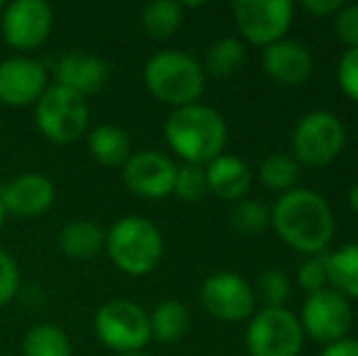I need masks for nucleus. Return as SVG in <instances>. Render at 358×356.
<instances>
[{
  "label": "nucleus",
  "mask_w": 358,
  "mask_h": 356,
  "mask_svg": "<svg viewBox=\"0 0 358 356\" xmlns=\"http://www.w3.org/2000/svg\"><path fill=\"white\" fill-rule=\"evenodd\" d=\"M271 225L280 242L300 254L317 257L334 237V213L324 195L312 188H292L275 200Z\"/></svg>",
  "instance_id": "1"
},
{
  "label": "nucleus",
  "mask_w": 358,
  "mask_h": 356,
  "mask_svg": "<svg viewBox=\"0 0 358 356\" xmlns=\"http://www.w3.org/2000/svg\"><path fill=\"white\" fill-rule=\"evenodd\" d=\"M164 137L176 157L183 164L208 166L213 159L224 154L227 122L215 108L203 103L176 108L164 124Z\"/></svg>",
  "instance_id": "2"
},
{
  "label": "nucleus",
  "mask_w": 358,
  "mask_h": 356,
  "mask_svg": "<svg viewBox=\"0 0 358 356\" xmlns=\"http://www.w3.org/2000/svg\"><path fill=\"white\" fill-rule=\"evenodd\" d=\"M146 90L156 100L176 108L198 103L205 90V69L195 57L180 49L156 52L144 66Z\"/></svg>",
  "instance_id": "3"
},
{
  "label": "nucleus",
  "mask_w": 358,
  "mask_h": 356,
  "mask_svg": "<svg viewBox=\"0 0 358 356\" xmlns=\"http://www.w3.org/2000/svg\"><path fill=\"white\" fill-rule=\"evenodd\" d=\"M105 252L110 262L127 276H149L164 259V237L154 222L139 215L120 218L105 232Z\"/></svg>",
  "instance_id": "4"
},
{
  "label": "nucleus",
  "mask_w": 358,
  "mask_h": 356,
  "mask_svg": "<svg viewBox=\"0 0 358 356\" xmlns=\"http://www.w3.org/2000/svg\"><path fill=\"white\" fill-rule=\"evenodd\" d=\"M90 110L83 95L64 86H49L34 103V124L54 144H73L88 134Z\"/></svg>",
  "instance_id": "5"
},
{
  "label": "nucleus",
  "mask_w": 358,
  "mask_h": 356,
  "mask_svg": "<svg viewBox=\"0 0 358 356\" xmlns=\"http://www.w3.org/2000/svg\"><path fill=\"white\" fill-rule=\"evenodd\" d=\"M93 332L108 349L132 354L146 347L151 339L149 313L132 300H108L93 315Z\"/></svg>",
  "instance_id": "6"
},
{
  "label": "nucleus",
  "mask_w": 358,
  "mask_h": 356,
  "mask_svg": "<svg viewBox=\"0 0 358 356\" xmlns=\"http://www.w3.org/2000/svg\"><path fill=\"white\" fill-rule=\"evenodd\" d=\"M346 144V129L329 110H312L292 132V159L310 169H324L341 154Z\"/></svg>",
  "instance_id": "7"
},
{
  "label": "nucleus",
  "mask_w": 358,
  "mask_h": 356,
  "mask_svg": "<svg viewBox=\"0 0 358 356\" xmlns=\"http://www.w3.org/2000/svg\"><path fill=\"white\" fill-rule=\"evenodd\" d=\"M305 332L287 308H261L246 327V349L251 356H300Z\"/></svg>",
  "instance_id": "8"
},
{
  "label": "nucleus",
  "mask_w": 358,
  "mask_h": 356,
  "mask_svg": "<svg viewBox=\"0 0 358 356\" xmlns=\"http://www.w3.org/2000/svg\"><path fill=\"white\" fill-rule=\"evenodd\" d=\"M239 34L254 47H271L287 34L295 17L290 0H239L231 5Z\"/></svg>",
  "instance_id": "9"
},
{
  "label": "nucleus",
  "mask_w": 358,
  "mask_h": 356,
  "mask_svg": "<svg viewBox=\"0 0 358 356\" xmlns=\"http://www.w3.org/2000/svg\"><path fill=\"white\" fill-rule=\"evenodd\" d=\"M297 320L302 325V332L327 347V344L346 337L354 313L344 295L336 293L334 288H324L307 295Z\"/></svg>",
  "instance_id": "10"
},
{
  "label": "nucleus",
  "mask_w": 358,
  "mask_h": 356,
  "mask_svg": "<svg viewBox=\"0 0 358 356\" xmlns=\"http://www.w3.org/2000/svg\"><path fill=\"white\" fill-rule=\"evenodd\" d=\"M200 303L222 322H241L256 313L254 288L234 271H217L208 276L200 288Z\"/></svg>",
  "instance_id": "11"
},
{
  "label": "nucleus",
  "mask_w": 358,
  "mask_h": 356,
  "mask_svg": "<svg viewBox=\"0 0 358 356\" xmlns=\"http://www.w3.org/2000/svg\"><path fill=\"white\" fill-rule=\"evenodd\" d=\"M54 27V10L44 0H15L3 8L0 32L13 49L29 52L47 42Z\"/></svg>",
  "instance_id": "12"
},
{
  "label": "nucleus",
  "mask_w": 358,
  "mask_h": 356,
  "mask_svg": "<svg viewBox=\"0 0 358 356\" xmlns=\"http://www.w3.org/2000/svg\"><path fill=\"white\" fill-rule=\"evenodd\" d=\"M178 166L173 159L154 149L134 152L122 166V180L134 195L146 200H161L173 193V180Z\"/></svg>",
  "instance_id": "13"
},
{
  "label": "nucleus",
  "mask_w": 358,
  "mask_h": 356,
  "mask_svg": "<svg viewBox=\"0 0 358 356\" xmlns=\"http://www.w3.org/2000/svg\"><path fill=\"white\" fill-rule=\"evenodd\" d=\"M49 88V73L34 59L13 57L0 62V103L10 108L34 105Z\"/></svg>",
  "instance_id": "14"
},
{
  "label": "nucleus",
  "mask_w": 358,
  "mask_h": 356,
  "mask_svg": "<svg viewBox=\"0 0 358 356\" xmlns=\"http://www.w3.org/2000/svg\"><path fill=\"white\" fill-rule=\"evenodd\" d=\"M57 198V188L44 173H20L0 188V205L5 215L34 220L42 218Z\"/></svg>",
  "instance_id": "15"
},
{
  "label": "nucleus",
  "mask_w": 358,
  "mask_h": 356,
  "mask_svg": "<svg viewBox=\"0 0 358 356\" xmlns=\"http://www.w3.org/2000/svg\"><path fill=\"white\" fill-rule=\"evenodd\" d=\"M110 81V64L100 54L66 52L54 64V83L78 95H93Z\"/></svg>",
  "instance_id": "16"
},
{
  "label": "nucleus",
  "mask_w": 358,
  "mask_h": 356,
  "mask_svg": "<svg viewBox=\"0 0 358 356\" xmlns=\"http://www.w3.org/2000/svg\"><path fill=\"white\" fill-rule=\"evenodd\" d=\"M261 64H264V71L283 86H300L312 76V69H315L310 49L292 39H280L266 47Z\"/></svg>",
  "instance_id": "17"
},
{
  "label": "nucleus",
  "mask_w": 358,
  "mask_h": 356,
  "mask_svg": "<svg viewBox=\"0 0 358 356\" xmlns=\"http://www.w3.org/2000/svg\"><path fill=\"white\" fill-rule=\"evenodd\" d=\"M208 190H213L222 200H244L251 188V169L234 154H220L217 159L205 166Z\"/></svg>",
  "instance_id": "18"
},
{
  "label": "nucleus",
  "mask_w": 358,
  "mask_h": 356,
  "mask_svg": "<svg viewBox=\"0 0 358 356\" xmlns=\"http://www.w3.org/2000/svg\"><path fill=\"white\" fill-rule=\"evenodd\" d=\"M59 249L73 262H90L105 249V229L93 220H71L59 232Z\"/></svg>",
  "instance_id": "19"
},
{
  "label": "nucleus",
  "mask_w": 358,
  "mask_h": 356,
  "mask_svg": "<svg viewBox=\"0 0 358 356\" xmlns=\"http://www.w3.org/2000/svg\"><path fill=\"white\" fill-rule=\"evenodd\" d=\"M88 152L98 164L117 169L132 157V142L129 134L117 124H100L88 132Z\"/></svg>",
  "instance_id": "20"
},
{
  "label": "nucleus",
  "mask_w": 358,
  "mask_h": 356,
  "mask_svg": "<svg viewBox=\"0 0 358 356\" xmlns=\"http://www.w3.org/2000/svg\"><path fill=\"white\" fill-rule=\"evenodd\" d=\"M190 327V315L180 300H164L149 315L151 339L164 344H173L185 337Z\"/></svg>",
  "instance_id": "21"
},
{
  "label": "nucleus",
  "mask_w": 358,
  "mask_h": 356,
  "mask_svg": "<svg viewBox=\"0 0 358 356\" xmlns=\"http://www.w3.org/2000/svg\"><path fill=\"white\" fill-rule=\"evenodd\" d=\"M327 276L336 293L358 300V242L327 254Z\"/></svg>",
  "instance_id": "22"
},
{
  "label": "nucleus",
  "mask_w": 358,
  "mask_h": 356,
  "mask_svg": "<svg viewBox=\"0 0 358 356\" xmlns=\"http://www.w3.org/2000/svg\"><path fill=\"white\" fill-rule=\"evenodd\" d=\"M22 356H73L71 339L59 325H34L22 339Z\"/></svg>",
  "instance_id": "23"
},
{
  "label": "nucleus",
  "mask_w": 358,
  "mask_h": 356,
  "mask_svg": "<svg viewBox=\"0 0 358 356\" xmlns=\"http://www.w3.org/2000/svg\"><path fill=\"white\" fill-rule=\"evenodd\" d=\"M246 64V47L236 37H222L205 54V69L210 76L227 78Z\"/></svg>",
  "instance_id": "24"
},
{
  "label": "nucleus",
  "mask_w": 358,
  "mask_h": 356,
  "mask_svg": "<svg viewBox=\"0 0 358 356\" xmlns=\"http://www.w3.org/2000/svg\"><path fill=\"white\" fill-rule=\"evenodd\" d=\"M183 22V5L176 0H154L142 10V24L154 39H169Z\"/></svg>",
  "instance_id": "25"
},
{
  "label": "nucleus",
  "mask_w": 358,
  "mask_h": 356,
  "mask_svg": "<svg viewBox=\"0 0 358 356\" xmlns=\"http://www.w3.org/2000/svg\"><path fill=\"white\" fill-rule=\"evenodd\" d=\"M259 180L266 188L278 190V193H287V190L297 188L300 164H297L290 154H271L259 166Z\"/></svg>",
  "instance_id": "26"
},
{
  "label": "nucleus",
  "mask_w": 358,
  "mask_h": 356,
  "mask_svg": "<svg viewBox=\"0 0 358 356\" xmlns=\"http://www.w3.org/2000/svg\"><path fill=\"white\" fill-rule=\"evenodd\" d=\"M229 222L239 234L254 237V234L264 232L271 225V210L264 203H259V200L244 198L231 208Z\"/></svg>",
  "instance_id": "27"
},
{
  "label": "nucleus",
  "mask_w": 358,
  "mask_h": 356,
  "mask_svg": "<svg viewBox=\"0 0 358 356\" xmlns=\"http://www.w3.org/2000/svg\"><path fill=\"white\" fill-rule=\"evenodd\" d=\"M290 278L285 276V271L280 269H266L259 276V285H256V300L261 298L264 308H285L287 298H290Z\"/></svg>",
  "instance_id": "28"
},
{
  "label": "nucleus",
  "mask_w": 358,
  "mask_h": 356,
  "mask_svg": "<svg viewBox=\"0 0 358 356\" xmlns=\"http://www.w3.org/2000/svg\"><path fill=\"white\" fill-rule=\"evenodd\" d=\"M208 193V178H205V166H195V164H183L176 171L173 180V195L180 200H200Z\"/></svg>",
  "instance_id": "29"
},
{
  "label": "nucleus",
  "mask_w": 358,
  "mask_h": 356,
  "mask_svg": "<svg viewBox=\"0 0 358 356\" xmlns=\"http://www.w3.org/2000/svg\"><path fill=\"white\" fill-rule=\"evenodd\" d=\"M327 283H329V276H327V257L324 254L307 257L305 262L297 266V285H300L305 293L324 290Z\"/></svg>",
  "instance_id": "30"
},
{
  "label": "nucleus",
  "mask_w": 358,
  "mask_h": 356,
  "mask_svg": "<svg viewBox=\"0 0 358 356\" xmlns=\"http://www.w3.org/2000/svg\"><path fill=\"white\" fill-rule=\"evenodd\" d=\"M20 290V266L15 257L0 249V308L8 305Z\"/></svg>",
  "instance_id": "31"
},
{
  "label": "nucleus",
  "mask_w": 358,
  "mask_h": 356,
  "mask_svg": "<svg viewBox=\"0 0 358 356\" xmlns=\"http://www.w3.org/2000/svg\"><path fill=\"white\" fill-rule=\"evenodd\" d=\"M334 32L349 49H358V3L341 5L334 15Z\"/></svg>",
  "instance_id": "32"
},
{
  "label": "nucleus",
  "mask_w": 358,
  "mask_h": 356,
  "mask_svg": "<svg viewBox=\"0 0 358 356\" xmlns=\"http://www.w3.org/2000/svg\"><path fill=\"white\" fill-rule=\"evenodd\" d=\"M336 78H339V88L344 90L346 98L358 103V49H349L341 57L339 69H336Z\"/></svg>",
  "instance_id": "33"
},
{
  "label": "nucleus",
  "mask_w": 358,
  "mask_h": 356,
  "mask_svg": "<svg viewBox=\"0 0 358 356\" xmlns=\"http://www.w3.org/2000/svg\"><path fill=\"white\" fill-rule=\"evenodd\" d=\"M339 0H305L302 3V10L310 15H315V17H329V15H336L341 10Z\"/></svg>",
  "instance_id": "34"
},
{
  "label": "nucleus",
  "mask_w": 358,
  "mask_h": 356,
  "mask_svg": "<svg viewBox=\"0 0 358 356\" xmlns=\"http://www.w3.org/2000/svg\"><path fill=\"white\" fill-rule=\"evenodd\" d=\"M320 356H358V339L344 337L339 342H331L324 347Z\"/></svg>",
  "instance_id": "35"
},
{
  "label": "nucleus",
  "mask_w": 358,
  "mask_h": 356,
  "mask_svg": "<svg viewBox=\"0 0 358 356\" xmlns=\"http://www.w3.org/2000/svg\"><path fill=\"white\" fill-rule=\"evenodd\" d=\"M349 205L354 213H358V183L351 185V190H349Z\"/></svg>",
  "instance_id": "36"
},
{
  "label": "nucleus",
  "mask_w": 358,
  "mask_h": 356,
  "mask_svg": "<svg viewBox=\"0 0 358 356\" xmlns=\"http://www.w3.org/2000/svg\"><path fill=\"white\" fill-rule=\"evenodd\" d=\"M3 225H5V210H3V205H0V229H3Z\"/></svg>",
  "instance_id": "37"
},
{
  "label": "nucleus",
  "mask_w": 358,
  "mask_h": 356,
  "mask_svg": "<svg viewBox=\"0 0 358 356\" xmlns=\"http://www.w3.org/2000/svg\"><path fill=\"white\" fill-rule=\"evenodd\" d=\"M115 356H149V354H142V352H132V354H115Z\"/></svg>",
  "instance_id": "38"
},
{
  "label": "nucleus",
  "mask_w": 358,
  "mask_h": 356,
  "mask_svg": "<svg viewBox=\"0 0 358 356\" xmlns=\"http://www.w3.org/2000/svg\"><path fill=\"white\" fill-rule=\"evenodd\" d=\"M3 8H5V5H3V3H0V13H3Z\"/></svg>",
  "instance_id": "39"
}]
</instances>
